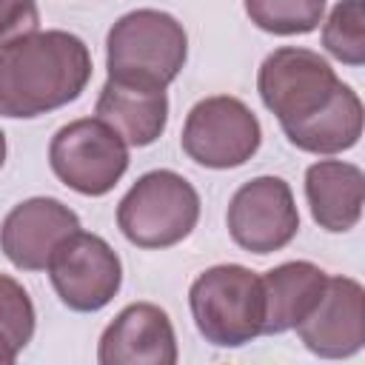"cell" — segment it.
Here are the masks:
<instances>
[{
    "mask_svg": "<svg viewBox=\"0 0 365 365\" xmlns=\"http://www.w3.org/2000/svg\"><path fill=\"white\" fill-rule=\"evenodd\" d=\"M91 80L88 46L68 31H31L0 46V114L40 117L74 103Z\"/></svg>",
    "mask_w": 365,
    "mask_h": 365,
    "instance_id": "6da1fadb",
    "label": "cell"
},
{
    "mask_svg": "<svg viewBox=\"0 0 365 365\" xmlns=\"http://www.w3.org/2000/svg\"><path fill=\"white\" fill-rule=\"evenodd\" d=\"M188 37L177 17L157 9L123 14L106 37V68L114 80L165 88L185 66Z\"/></svg>",
    "mask_w": 365,
    "mask_h": 365,
    "instance_id": "7a4b0ae2",
    "label": "cell"
},
{
    "mask_svg": "<svg viewBox=\"0 0 365 365\" xmlns=\"http://www.w3.org/2000/svg\"><path fill=\"white\" fill-rule=\"evenodd\" d=\"M188 305L197 331L217 348H240L262 334V279L245 265H214L202 271L191 282Z\"/></svg>",
    "mask_w": 365,
    "mask_h": 365,
    "instance_id": "3957f363",
    "label": "cell"
},
{
    "mask_svg": "<svg viewBox=\"0 0 365 365\" xmlns=\"http://www.w3.org/2000/svg\"><path fill=\"white\" fill-rule=\"evenodd\" d=\"M200 220V194L168 168L143 174L117 205V225L137 248H168L182 242Z\"/></svg>",
    "mask_w": 365,
    "mask_h": 365,
    "instance_id": "277c9868",
    "label": "cell"
},
{
    "mask_svg": "<svg viewBox=\"0 0 365 365\" xmlns=\"http://www.w3.org/2000/svg\"><path fill=\"white\" fill-rule=\"evenodd\" d=\"M342 80L325 57L311 48L282 46L271 51L257 77L265 108L279 120L282 131L319 114L339 91Z\"/></svg>",
    "mask_w": 365,
    "mask_h": 365,
    "instance_id": "5b68a950",
    "label": "cell"
},
{
    "mask_svg": "<svg viewBox=\"0 0 365 365\" xmlns=\"http://www.w3.org/2000/svg\"><path fill=\"white\" fill-rule=\"evenodd\" d=\"M48 163L71 191L103 197L125 174L128 145L100 117H83L57 128L48 145Z\"/></svg>",
    "mask_w": 365,
    "mask_h": 365,
    "instance_id": "8992f818",
    "label": "cell"
},
{
    "mask_svg": "<svg viewBox=\"0 0 365 365\" xmlns=\"http://www.w3.org/2000/svg\"><path fill=\"white\" fill-rule=\"evenodd\" d=\"M180 143L197 165L237 168L257 154L262 128L257 114L242 100L217 94L200 100L188 111Z\"/></svg>",
    "mask_w": 365,
    "mask_h": 365,
    "instance_id": "52a82bcc",
    "label": "cell"
},
{
    "mask_svg": "<svg viewBox=\"0 0 365 365\" xmlns=\"http://www.w3.org/2000/svg\"><path fill=\"white\" fill-rule=\"evenodd\" d=\"M46 271L63 305L83 314L106 308L123 282L120 257L103 237L88 231L68 234L54 248Z\"/></svg>",
    "mask_w": 365,
    "mask_h": 365,
    "instance_id": "ba28073f",
    "label": "cell"
},
{
    "mask_svg": "<svg viewBox=\"0 0 365 365\" xmlns=\"http://www.w3.org/2000/svg\"><path fill=\"white\" fill-rule=\"evenodd\" d=\"M225 220L231 240L259 257L285 248L299 231V211L282 177H254L242 182L228 202Z\"/></svg>",
    "mask_w": 365,
    "mask_h": 365,
    "instance_id": "9c48e42d",
    "label": "cell"
},
{
    "mask_svg": "<svg viewBox=\"0 0 365 365\" xmlns=\"http://www.w3.org/2000/svg\"><path fill=\"white\" fill-rule=\"evenodd\" d=\"M305 348L325 359L351 356L365 345V291L351 277H328L319 302L297 325Z\"/></svg>",
    "mask_w": 365,
    "mask_h": 365,
    "instance_id": "30bf717a",
    "label": "cell"
},
{
    "mask_svg": "<svg viewBox=\"0 0 365 365\" xmlns=\"http://www.w3.org/2000/svg\"><path fill=\"white\" fill-rule=\"evenodd\" d=\"M80 231V217L54 197H31L14 205L0 225V248L14 268L43 271L54 248Z\"/></svg>",
    "mask_w": 365,
    "mask_h": 365,
    "instance_id": "8fae6325",
    "label": "cell"
},
{
    "mask_svg": "<svg viewBox=\"0 0 365 365\" xmlns=\"http://www.w3.org/2000/svg\"><path fill=\"white\" fill-rule=\"evenodd\" d=\"M97 359L103 365H174L177 336L168 314L154 302L125 305L103 331Z\"/></svg>",
    "mask_w": 365,
    "mask_h": 365,
    "instance_id": "7c38bea8",
    "label": "cell"
},
{
    "mask_svg": "<svg viewBox=\"0 0 365 365\" xmlns=\"http://www.w3.org/2000/svg\"><path fill=\"white\" fill-rule=\"evenodd\" d=\"M97 117L111 125L125 145H151L168 123V97L165 88L128 83L108 77L97 97Z\"/></svg>",
    "mask_w": 365,
    "mask_h": 365,
    "instance_id": "4fadbf2b",
    "label": "cell"
},
{
    "mask_svg": "<svg viewBox=\"0 0 365 365\" xmlns=\"http://www.w3.org/2000/svg\"><path fill=\"white\" fill-rule=\"evenodd\" d=\"M305 197L311 217L325 231H351L362 217L365 177L362 168L342 160H319L305 171Z\"/></svg>",
    "mask_w": 365,
    "mask_h": 365,
    "instance_id": "5bb4252c",
    "label": "cell"
},
{
    "mask_svg": "<svg viewBox=\"0 0 365 365\" xmlns=\"http://www.w3.org/2000/svg\"><path fill=\"white\" fill-rule=\"evenodd\" d=\"M262 297H265V319L262 334H282L297 328L311 308L319 302L328 274L305 259L282 262L262 277Z\"/></svg>",
    "mask_w": 365,
    "mask_h": 365,
    "instance_id": "9a60e30c",
    "label": "cell"
},
{
    "mask_svg": "<svg viewBox=\"0 0 365 365\" xmlns=\"http://www.w3.org/2000/svg\"><path fill=\"white\" fill-rule=\"evenodd\" d=\"M291 145L311 154H339L356 145L362 137V100L351 86H339L336 97L311 120L285 128Z\"/></svg>",
    "mask_w": 365,
    "mask_h": 365,
    "instance_id": "2e32d148",
    "label": "cell"
},
{
    "mask_svg": "<svg viewBox=\"0 0 365 365\" xmlns=\"http://www.w3.org/2000/svg\"><path fill=\"white\" fill-rule=\"evenodd\" d=\"M251 23L268 34H308L322 23L325 0H242Z\"/></svg>",
    "mask_w": 365,
    "mask_h": 365,
    "instance_id": "e0dca14e",
    "label": "cell"
},
{
    "mask_svg": "<svg viewBox=\"0 0 365 365\" xmlns=\"http://www.w3.org/2000/svg\"><path fill=\"white\" fill-rule=\"evenodd\" d=\"M322 46L348 66L365 63V17L362 0H339L325 26H322Z\"/></svg>",
    "mask_w": 365,
    "mask_h": 365,
    "instance_id": "ac0fdd59",
    "label": "cell"
},
{
    "mask_svg": "<svg viewBox=\"0 0 365 365\" xmlns=\"http://www.w3.org/2000/svg\"><path fill=\"white\" fill-rule=\"evenodd\" d=\"M34 305L26 288L17 279L0 274V334L17 351H23L34 336Z\"/></svg>",
    "mask_w": 365,
    "mask_h": 365,
    "instance_id": "d6986e66",
    "label": "cell"
},
{
    "mask_svg": "<svg viewBox=\"0 0 365 365\" xmlns=\"http://www.w3.org/2000/svg\"><path fill=\"white\" fill-rule=\"evenodd\" d=\"M40 9L37 0H0V46L37 31Z\"/></svg>",
    "mask_w": 365,
    "mask_h": 365,
    "instance_id": "ffe728a7",
    "label": "cell"
},
{
    "mask_svg": "<svg viewBox=\"0 0 365 365\" xmlns=\"http://www.w3.org/2000/svg\"><path fill=\"white\" fill-rule=\"evenodd\" d=\"M17 354H20V351L0 334V365H11V362L17 359Z\"/></svg>",
    "mask_w": 365,
    "mask_h": 365,
    "instance_id": "44dd1931",
    "label": "cell"
},
{
    "mask_svg": "<svg viewBox=\"0 0 365 365\" xmlns=\"http://www.w3.org/2000/svg\"><path fill=\"white\" fill-rule=\"evenodd\" d=\"M3 163H6V134L0 131V168H3Z\"/></svg>",
    "mask_w": 365,
    "mask_h": 365,
    "instance_id": "7402d4cb",
    "label": "cell"
}]
</instances>
